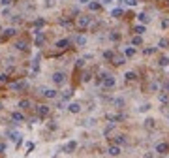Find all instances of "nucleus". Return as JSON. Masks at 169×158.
Masks as SVG:
<instances>
[{"mask_svg":"<svg viewBox=\"0 0 169 158\" xmlns=\"http://www.w3.org/2000/svg\"><path fill=\"white\" fill-rule=\"evenodd\" d=\"M36 45H38V47H40V45H43V41H45V38H43V34H36Z\"/></svg>","mask_w":169,"mask_h":158,"instance_id":"obj_23","label":"nucleus"},{"mask_svg":"<svg viewBox=\"0 0 169 158\" xmlns=\"http://www.w3.org/2000/svg\"><path fill=\"white\" fill-rule=\"evenodd\" d=\"M102 77H103V87L105 89H111V87H115V77H111V75H107V73H102Z\"/></svg>","mask_w":169,"mask_h":158,"instance_id":"obj_1","label":"nucleus"},{"mask_svg":"<svg viewBox=\"0 0 169 158\" xmlns=\"http://www.w3.org/2000/svg\"><path fill=\"white\" fill-rule=\"evenodd\" d=\"M83 81H90V73H88V72H86V73L83 75Z\"/></svg>","mask_w":169,"mask_h":158,"instance_id":"obj_41","label":"nucleus"},{"mask_svg":"<svg viewBox=\"0 0 169 158\" xmlns=\"http://www.w3.org/2000/svg\"><path fill=\"white\" fill-rule=\"evenodd\" d=\"M137 19H139L141 23H148V21H150V17H148L147 13H139V15H137Z\"/></svg>","mask_w":169,"mask_h":158,"instance_id":"obj_22","label":"nucleus"},{"mask_svg":"<svg viewBox=\"0 0 169 158\" xmlns=\"http://www.w3.org/2000/svg\"><path fill=\"white\" fill-rule=\"evenodd\" d=\"M109 38H111L113 41H116V40H118L120 36H118V34H116V32H111V34H109Z\"/></svg>","mask_w":169,"mask_h":158,"instance_id":"obj_36","label":"nucleus"},{"mask_svg":"<svg viewBox=\"0 0 169 158\" xmlns=\"http://www.w3.org/2000/svg\"><path fill=\"white\" fill-rule=\"evenodd\" d=\"M145 158H154V156H152V154H145Z\"/></svg>","mask_w":169,"mask_h":158,"instance_id":"obj_46","label":"nucleus"},{"mask_svg":"<svg viewBox=\"0 0 169 158\" xmlns=\"http://www.w3.org/2000/svg\"><path fill=\"white\" fill-rule=\"evenodd\" d=\"M122 119H124L122 115H107V121H111L113 124H115L116 121H122Z\"/></svg>","mask_w":169,"mask_h":158,"instance_id":"obj_17","label":"nucleus"},{"mask_svg":"<svg viewBox=\"0 0 169 158\" xmlns=\"http://www.w3.org/2000/svg\"><path fill=\"white\" fill-rule=\"evenodd\" d=\"M169 27V19H164V21H162V28H167Z\"/></svg>","mask_w":169,"mask_h":158,"instance_id":"obj_39","label":"nucleus"},{"mask_svg":"<svg viewBox=\"0 0 169 158\" xmlns=\"http://www.w3.org/2000/svg\"><path fill=\"white\" fill-rule=\"evenodd\" d=\"M111 62L115 64V66H122V64H126V57L124 55H115Z\"/></svg>","mask_w":169,"mask_h":158,"instance_id":"obj_2","label":"nucleus"},{"mask_svg":"<svg viewBox=\"0 0 169 158\" xmlns=\"http://www.w3.org/2000/svg\"><path fill=\"white\" fill-rule=\"evenodd\" d=\"M15 47H17L19 51H27V49H28V43H27L25 40H19L17 43H15Z\"/></svg>","mask_w":169,"mask_h":158,"instance_id":"obj_13","label":"nucleus"},{"mask_svg":"<svg viewBox=\"0 0 169 158\" xmlns=\"http://www.w3.org/2000/svg\"><path fill=\"white\" fill-rule=\"evenodd\" d=\"M122 13H124V11H122V8H116V9H113V11H111L113 17H120Z\"/></svg>","mask_w":169,"mask_h":158,"instance_id":"obj_27","label":"nucleus"},{"mask_svg":"<svg viewBox=\"0 0 169 158\" xmlns=\"http://www.w3.org/2000/svg\"><path fill=\"white\" fill-rule=\"evenodd\" d=\"M148 109H150V104H145V105H141V107H139V111H148Z\"/></svg>","mask_w":169,"mask_h":158,"instance_id":"obj_35","label":"nucleus"},{"mask_svg":"<svg viewBox=\"0 0 169 158\" xmlns=\"http://www.w3.org/2000/svg\"><path fill=\"white\" fill-rule=\"evenodd\" d=\"M53 81L57 83V85H62V83L66 81V75H64L62 72H57V73H53Z\"/></svg>","mask_w":169,"mask_h":158,"instance_id":"obj_3","label":"nucleus"},{"mask_svg":"<svg viewBox=\"0 0 169 158\" xmlns=\"http://www.w3.org/2000/svg\"><path fill=\"white\" fill-rule=\"evenodd\" d=\"M135 32H137V36H141L143 32H145V27H143V25H137V27H135Z\"/></svg>","mask_w":169,"mask_h":158,"instance_id":"obj_33","label":"nucleus"},{"mask_svg":"<svg viewBox=\"0 0 169 158\" xmlns=\"http://www.w3.org/2000/svg\"><path fill=\"white\" fill-rule=\"evenodd\" d=\"M143 53L147 55V57H150V55H154V53H156V47H147V49L143 51Z\"/></svg>","mask_w":169,"mask_h":158,"instance_id":"obj_29","label":"nucleus"},{"mask_svg":"<svg viewBox=\"0 0 169 158\" xmlns=\"http://www.w3.org/2000/svg\"><path fill=\"white\" fill-rule=\"evenodd\" d=\"M57 47L58 49H68V47H70V40H58Z\"/></svg>","mask_w":169,"mask_h":158,"instance_id":"obj_12","label":"nucleus"},{"mask_svg":"<svg viewBox=\"0 0 169 158\" xmlns=\"http://www.w3.org/2000/svg\"><path fill=\"white\" fill-rule=\"evenodd\" d=\"M160 102L162 104H169V94H160Z\"/></svg>","mask_w":169,"mask_h":158,"instance_id":"obj_31","label":"nucleus"},{"mask_svg":"<svg viewBox=\"0 0 169 158\" xmlns=\"http://www.w3.org/2000/svg\"><path fill=\"white\" fill-rule=\"evenodd\" d=\"M100 8H102L100 2H88V9H90V11H98Z\"/></svg>","mask_w":169,"mask_h":158,"instance_id":"obj_16","label":"nucleus"},{"mask_svg":"<svg viewBox=\"0 0 169 158\" xmlns=\"http://www.w3.org/2000/svg\"><path fill=\"white\" fill-rule=\"evenodd\" d=\"M158 47H160V49H167V47H169V40H165V38H162V40L158 41Z\"/></svg>","mask_w":169,"mask_h":158,"instance_id":"obj_18","label":"nucleus"},{"mask_svg":"<svg viewBox=\"0 0 169 158\" xmlns=\"http://www.w3.org/2000/svg\"><path fill=\"white\" fill-rule=\"evenodd\" d=\"M165 90H167V92H169V83H165Z\"/></svg>","mask_w":169,"mask_h":158,"instance_id":"obj_47","label":"nucleus"},{"mask_svg":"<svg viewBox=\"0 0 169 158\" xmlns=\"http://www.w3.org/2000/svg\"><path fill=\"white\" fill-rule=\"evenodd\" d=\"M62 98H64V100H70V98H71V90H66V92L62 94Z\"/></svg>","mask_w":169,"mask_h":158,"instance_id":"obj_37","label":"nucleus"},{"mask_svg":"<svg viewBox=\"0 0 169 158\" xmlns=\"http://www.w3.org/2000/svg\"><path fill=\"white\" fill-rule=\"evenodd\" d=\"M43 25H45L43 19H36V28H38V30H40V27H43Z\"/></svg>","mask_w":169,"mask_h":158,"instance_id":"obj_34","label":"nucleus"},{"mask_svg":"<svg viewBox=\"0 0 169 158\" xmlns=\"http://www.w3.org/2000/svg\"><path fill=\"white\" fill-rule=\"evenodd\" d=\"M124 77H126V81H134V79H137V75H135L134 72H128Z\"/></svg>","mask_w":169,"mask_h":158,"instance_id":"obj_26","label":"nucleus"},{"mask_svg":"<svg viewBox=\"0 0 169 158\" xmlns=\"http://www.w3.org/2000/svg\"><path fill=\"white\" fill-rule=\"evenodd\" d=\"M83 64H84V60H83V59H79V60L75 62V68H83Z\"/></svg>","mask_w":169,"mask_h":158,"instance_id":"obj_38","label":"nucleus"},{"mask_svg":"<svg viewBox=\"0 0 169 158\" xmlns=\"http://www.w3.org/2000/svg\"><path fill=\"white\" fill-rule=\"evenodd\" d=\"M68 109H70L71 113H79V111H81V104H79V102H71Z\"/></svg>","mask_w":169,"mask_h":158,"instance_id":"obj_10","label":"nucleus"},{"mask_svg":"<svg viewBox=\"0 0 169 158\" xmlns=\"http://www.w3.org/2000/svg\"><path fill=\"white\" fill-rule=\"evenodd\" d=\"M41 92H43V96H47V98H57V90L55 89H43Z\"/></svg>","mask_w":169,"mask_h":158,"instance_id":"obj_9","label":"nucleus"},{"mask_svg":"<svg viewBox=\"0 0 169 158\" xmlns=\"http://www.w3.org/2000/svg\"><path fill=\"white\" fill-rule=\"evenodd\" d=\"M6 151V143H0V153H4Z\"/></svg>","mask_w":169,"mask_h":158,"instance_id":"obj_42","label":"nucleus"},{"mask_svg":"<svg viewBox=\"0 0 169 158\" xmlns=\"http://www.w3.org/2000/svg\"><path fill=\"white\" fill-rule=\"evenodd\" d=\"M25 87H27V83H23V81H17V83H11V89H17V90L25 89Z\"/></svg>","mask_w":169,"mask_h":158,"instance_id":"obj_19","label":"nucleus"},{"mask_svg":"<svg viewBox=\"0 0 169 158\" xmlns=\"http://www.w3.org/2000/svg\"><path fill=\"white\" fill-rule=\"evenodd\" d=\"M107 153L111 154V156H118V154H120V147H118V145H111V147L107 149Z\"/></svg>","mask_w":169,"mask_h":158,"instance_id":"obj_8","label":"nucleus"},{"mask_svg":"<svg viewBox=\"0 0 169 158\" xmlns=\"http://www.w3.org/2000/svg\"><path fill=\"white\" fill-rule=\"evenodd\" d=\"M135 53H137V49H135V47H126L124 49V57H135Z\"/></svg>","mask_w":169,"mask_h":158,"instance_id":"obj_14","label":"nucleus"},{"mask_svg":"<svg viewBox=\"0 0 169 158\" xmlns=\"http://www.w3.org/2000/svg\"><path fill=\"white\" fill-rule=\"evenodd\" d=\"M11 119H13L15 122H23V121H25V115H23V113H19V111H15L13 115H11Z\"/></svg>","mask_w":169,"mask_h":158,"instance_id":"obj_15","label":"nucleus"},{"mask_svg":"<svg viewBox=\"0 0 169 158\" xmlns=\"http://www.w3.org/2000/svg\"><path fill=\"white\" fill-rule=\"evenodd\" d=\"M75 149H77V141H68V143L64 145V153H68V154L73 153Z\"/></svg>","mask_w":169,"mask_h":158,"instance_id":"obj_4","label":"nucleus"},{"mask_svg":"<svg viewBox=\"0 0 169 158\" xmlns=\"http://www.w3.org/2000/svg\"><path fill=\"white\" fill-rule=\"evenodd\" d=\"M154 151H156V153H160V154H165V153L169 151V145H167V143H158Z\"/></svg>","mask_w":169,"mask_h":158,"instance_id":"obj_6","label":"nucleus"},{"mask_svg":"<svg viewBox=\"0 0 169 158\" xmlns=\"http://www.w3.org/2000/svg\"><path fill=\"white\" fill-rule=\"evenodd\" d=\"M158 64H160V66H164V68H165V66H169V59H167V57H162Z\"/></svg>","mask_w":169,"mask_h":158,"instance_id":"obj_30","label":"nucleus"},{"mask_svg":"<svg viewBox=\"0 0 169 158\" xmlns=\"http://www.w3.org/2000/svg\"><path fill=\"white\" fill-rule=\"evenodd\" d=\"M128 4L130 6H135V4H137V0H128Z\"/></svg>","mask_w":169,"mask_h":158,"instance_id":"obj_43","label":"nucleus"},{"mask_svg":"<svg viewBox=\"0 0 169 158\" xmlns=\"http://www.w3.org/2000/svg\"><path fill=\"white\" fill-rule=\"evenodd\" d=\"M90 21H92L90 17H79V19H77V27H79V28L88 27V25H90Z\"/></svg>","mask_w":169,"mask_h":158,"instance_id":"obj_5","label":"nucleus"},{"mask_svg":"<svg viewBox=\"0 0 169 158\" xmlns=\"http://www.w3.org/2000/svg\"><path fill=\"white\" fill-rule=\"evenodd\" d=\"M38 115H40L41 119H45L49 115V107H47V105H38Z\"/></svg>","mask_w":169,"mask_h":158,"instance_id":"obj_7","label":"nucleus"},{"mask_svg":"<svg viewBox=\"0 0 169 158\" xmlns=\"http://www.w3.org/2000/svg\"><path fill=\"white\" fill-rule=\"evenodd\" d=\"M113 0H102V4H111Z\"/></svg>","mask_w":169,"mask_h":158,"instance_id":"obj_44","label":"nucleus"},{"mask_svg":"<svg viewBox=\"0 0 169 158\" xmlns=\"http://www.w3.org/2000/svg\"><path fill=\"white\" fill-rule=\"evenodd\" d=\"M0 81H2V83L8 81V73H0Z\"/></svg>","mask_w":169,"mask_h":158,"instance_id":"obj_40","label":"nucleus"},{"mask_svg":"<svg viewBox=\"0 0 169 158\" xmlns=\"http://www.w3.org/2000/svg\"><path fill=\"white\" fill-rule=\"evenodd\" d=\"M124 141H126L124 135H116V137H115V145H118V147H120V145H124Z\"/></svg>","mask_w":169,"mask_h":158,"instance_id":"obj_20","label":"nucleus"},{"mask_svg":"<svg viewBox=\"0 0 169 158\" xmlns=\"http://www.w3.org/2000/svg\"><path fill=\"white\" fill-rule=\"evenodd\" d=\"M143 43V38L141 36H134V40H132V45H141Z\"/></svg>","mask_w":169,"mask_h":158,"instance_id":"obj_28","label":"nucleus"},{"mask_svg":"<svg viewBox=\"0 0 169 158\" xmlns=\"http://www.w3.org/2000/svg\"><path fill=\"white\" fill-rule=\"evenodd\" d=\"M75 43L77 45H86V38H84V36H77L75 38Z\"/></svg>","mask_w":169,"mask_h":158,"instance_id":"obj_25","label":"nucleus"},{"mask_svg":"<svg viewBox=\"0 0 169 158\" xmlns=\"http://www.w3.org/2000/svg\"><path fill=\"white\" fill-rule=\"evenodd\" d=\"M113 57H115L113 51H103V59H105V60H113Z\"/></svg>","mask_w":169,"mask_h":158,"instance_id":"obj_24","label":"nucleus"},{"mask_svg":"<svg viewBox=\"0 0 169 158\" xmlns=\"http://www.w3.org/2000/svg\"><path fill=\"white\" fill-rule=\"evenodd\" d=\"M145 126L147 128H154V119H147V121H145Z\"/></svg>","mask_w":169,"mask_h":158,"instance_id":"obj_32","label":"nucleus"},{"mask_svg":"<svg viewBox=\"0 0 169 158\" xmlns=\"http://www.w3.org/2000/svg\"><path fill=\"white\" fill-rule=\"evenodd\" d=\"M15 34H17V30H15V28H6L2 40H6V38H11V36H15Z\"/></svg>","mask_w":169,"mask_h":158,"instance_id":"obj_11","label":"nucleus"},{"mask_svg":"<svg viewBox=\"0 0 169 158\" xmlns=\"http://www.w3.org/2000/svg\"><path fill=\"white\" fill-rule=\"evenodd\" d=\"M79 2H81V4H88L90 0H79Z\"/></svg>","mask_w":169,"mask_h":158,"instance_id":"obj_45","label":"nucleus"},{"mask_svg":"<svg viewBox=\"0 0 169 158\" xmlns=\"http://www.w3.org/2000/svg\"><path fill=\"white\" fill-rule=\"evenodd\" d=\"M19 107H21V109L30 107V100H21V102H19Z\"/></svg>","mask_w":169,"mask_h":158,"instance_id":"obj_21","label":"nucleus"}]
</instances>
